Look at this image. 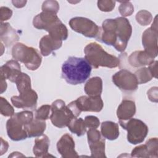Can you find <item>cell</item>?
Segmentation results:
<instances>
[{
    "mask_svg": "<svg viewBox=\"0 0 158 158\" xmlns=\"http://www.w3.org/2000/svg\"><path fill=\"white\" fill-rule=\"evenodd\" d=\"M91 66L82 57H69L62 66V75L67 83L78 85L84 83L89 77Z\"/></svg>",
    "mask_w": 158,
    "mask_h": 158,
    "instance_id": "cell-1",
    "label": "cell"
},
{
    "mask_svg": "<svg viewBox=\"0 0 158 158\" xmlns=\"http://www.w3.org/2000/svg\"><path fill=\"white\" fill-rule=\"evenodd\" d=\"M85 59L95 69L99 67L115 68L120 64L118 58L107 53L99 44L91 43L87 44L84 49Z\"/></svg>",
    "mask_w": 158,
    "mask_h": 158,
    "instance_id": "cell-2",
    "label": "cell"
},
{
    "mask_svg": "<svg viewBox=\"0 0 158 158\" xmlns=\"http://www.w3.org/2000/svg\"><path fill=\"white\" fill-rule=\"evenodd\" d=\"M33 120V112L24 110L14 114L6 123L8 136L13 141H20L28 137L25 126Z\"/></svg>",
    "mask_w": 158,
    "mask_h": 158,
    "instance_id": "cell-3",
    "label": "cell"
},
{
    "mask_svg": "<svg viewBox=\"0 0 158 158\" xmlns=\"http://www.w3.org/2000/svg\"><path fill=\"white\" fill-rule=\"evenodd\" d=\"M12 56L14 60L24 64L30 70L38 69L42 61V57L36 49L21 43H16L13 46Z\"/></svg>",
    "mask_w": 158,
    "mask_h": 158,
    "instance_id": "cell-4",
    "label": "cell"
},
{
    "mask_svg": "<svg viewBox=\"0 0 158 158\" xmlns=\"http://www.w3.org/2000/svg\"><path fill=\"white\" fill-rule=\"evenodd\" d=\"M119 123L127 131V140L132 144L141 143L148 135V127L141 120L131 118L127 120H119Z\"/></svg>",
    "mask_w": 158,
    "mask_h": 158,
    "instance_id": "cell-5",
    "label": "cell"
},
{
    "mask_svg": "<svg viewBox=\"0 0 158 158\" xmlns=\"http://www.w3.org/2000/svg\"><path fill=\"white\" fill-rule=\"evenodd\" d=\"M51 110V121L53 125L58 128L67 127L72 119L77 118L62 99L54 101L52 103Z\"/></svg>",
    "mask_w": 158,
    "mask_h": 158,
    "instance_id": "cell-6",
    "label": "cell"
},
{
    "mask_svg": "<svg viewBox=\"0 0 158 158\" xmlns=\"http://www.w3.org/2000/svg\"><path fill=\"white\" fill-rule=\"evenodd\" d=\"M115 20L117 24L115 28L117 41L114 47L117 51L123 52L126 49L128 41L131 37L132 27L128 20L125 17H117Z\"/></svg>",
    "mask_w": 158,
    "mask_h": 158,
    "instance_id": "cell-7",
    "label": "cell"
},
{
    "mask_svg": "<svg viewBox=\"0 0 158 158\" xmlns=\"http://www.w3.org/2000/svg\"><path fill=\"white\" fill-rule=\"evenodd\" d=\"M69 25L73 31L88 38H97L100 30V27L93 21L82 17L71 19Z\"/></svg>",
    "mask_w": 158,
    "mask_h": 158,
    "instance_id": "cell-8",
    "label": "cell"
},
{
    "mask_svg": "<svg viewBox=\"0 0 158 158\" xmlns=\"http://www.w3.org/2000/svg\"><path fill=\"white\" fill-rule=\"evenodd\" d=\"M112 81L125 92H134L138 89V83L135 75L126 69L116 72L112 76Z\"/></svg>",
    "mask_w": 158,
    "mask_h": 158,
    "instance_id": "cell-9",
    "label": "cell"
},
{
    "mask_svg": "<svg viewBox=\"0 0 158 158\" xmlns=\"http://www.w3.org/2000/svg\"><path fill=\"white\" fill-rule=\"evenodd\" d=\"M157 16L151 27L147 28L142 35V44L146 51L154 59L157 56Z\"/></svg>",
    "mask_w": 158,
    "mask_h": 158,
    "instance_id": "cell-10",
    "label": "cell"
},
{
    "mask_svg": "<svg viewBox=\"0 0 158 158\" xmlns=\"http://www.w3.org/2000/svg\"><path fill=\"white\" fill-rule=\"evenodd\" d=\"M19 96H14L11 98V102L14 106L23 109L34 110L36 107L38 94L31 88L22 89Z\"/></svg>",
    "mask_w": 158,
    "mask_h": 158,
    "instance_id": "cell-11",
    "label": "cell"
},
{
    "mask_svg": "<svg viewBox=\"0 0 158 158\" xmlns=\"http://www.w3.org/2000/svg\"><path fill=\"white\" fill-rule=\"evenodd\" d=\"M87 138L91 151V157H106L105 154V139L97 129L90 128L87 131Z\"/></svg>",
    "mask_w": 158,
    "mask_h": 158,
    "instance_id": "cell-12",
    "label": "cell"
},
{
    "mask_svg": "<svg viewBox=\"0 0 158 158\" xmlns=\"http://www.w3.org/2000/svg\"><path fill=\"white\" fill-rule=\"evenodd\" d=\"M79 110L82 112H100L103 108V101L101 96L90 97L82 96L75 100Z\"/></svg>",
    "mask_w": 158,
    "mask_h": 158,
    "instance_id": "cell-13",
    "label": "cell"
},
{
    "mask_svg": "<svg viewBox=\"0 0 158 158\" xmlns=\"http://www.w3.org/2000/svg\"><path fill=\"white\" fill-rule=\"evenodd\" d=\"M57 149L63 158L78 157L77 152L75 150V142L72 136L69 134H64L57 143Z\"/></svg>",
    "mask_w": 158,
    "mask_h": 158,
    "instance_id": "cell-14",
    "label": "cell"
},
{
    "mask_svg": "<svg viewBox=\"0 0 158 158\" xmlns=\"http://www.w3.org/2000/svg\"><path fill=\"white\" fill-rule=\"evenodd\" d=\"M59 20L60 19L56 13L50 11H42L34 17L33 25L37 29L47 31L48 28Z\"/></svg>",
    "mask_w": 158,
    "mask_h": 158,
    "instance_id": "cell-15",
    "label": "cell"
},
{
    "mask_svg": "<svg viewBox=\"0 0 158 158\" xmlns=\"http://www.w3.org/2000/svg\"><path fill=\"white\" fill-rule=\"evenodd\" d=\"M1 76L8 79L11 82L15 83L17 77L22 73L20 65L15 60L7 61L1 67Z\"/></svg>",
    "mask_w": 158,
    "mask_h": 158,
    "instance_id": "cell-16",
    "label": "cell"
},
{
    "mask_svg": "<svg viewBox=\"0 0 158 158\" xmlns=\"http://www.w3.org/2000/svg\"><path fill=\"white\" fill-rule=\"evenodd\" d=\"M62 44V41L57 40L48 35L42 37L40 41L39 47L41 54L43 56H48L53 51L59 49Z\"/></svg>",
    "mask_w": 158,
    "mask_h": 158,
    "instance_id": "cell-17",
    "label": "cell"
},
{
    "mask_svg": "<svg viewBox=\"0 0 158 158\" xmlns=\"http://www.w3.org/2000/svg\"><path fill=\"white\" fill-rule=\"evenodd\" d=\"M0 38L6 47L11 46L17 42L19 37L16 31L10 25L9 23H1Z\"/></svg>",
    "mask_w": 158,
    "mask_h": 158,
    "instance_id": "cell-18",
    "label": "cell"
},
{
    "mask_svg": "<svg viewBox=\"0 0 158 158\" xmlns=\"http://www.w3.org/2000/svg\"><path fill=\"white\" fill-rule=\"evenodd\" d=\"M135 113V102L128 99H123L117 110V116L119 120H127L131 118Z\"/></svg>",
    "mask_w": 158,
    "mask_h": 158,
    "instance_id": "cell-19",
    "label": "cell"
},
{
    "mask_svg": "<svg viewBox=\"0 0 158 158\" xmlns=\"http://www.w3.org/2000/svg\"><path fill=\"white\" fill-rule=\"evenodd\" d=\"M144 51H136L132 52L128 57L130 64L134 67L149 65L154 60Z\"/></svg>",
    "mask_w": 158,
    "mask_h": 158,
    "instance_id": "cell-20",
    "label": "cell"
},
{
    "mask_svg": "<svg viewBox=\"0 0 158 158\" xmlns=\"http://www.w3.org/2000/svg\"><path fill=\"white\" fill-rule=\"evenodd\" d=\"M49 145V139L46 135H42L40 137L36 138L33 148L34 155L37 157H46L52 156L48 154Z\"/></svg>",
    "mask_w": 158,
    "mask_h": 158,
    "instance_id": "cell-21",
    "label": "cell"
},
{
    "mask_svg": "<svg viewBox=\"0 0 158 158\" xmlns=\"http://www.w3.org/2000/svg\"><path fill=\"white\" fill-rule=\"evenodd\" d=\"M85 92L90 97L101 96L102 91V80L99 77L90 78L85 85Z\"/></svg>",
    "mask_w": 158,
    "mask_h": 158,
    "instance_id": "cell-22",
    "label": "cell"
},
{
    "mask_svg": "<svg viewBox=\"0 0 158 158\" xmlns=\"http://www.w3.org/2000/svg\"><path fill=\"white\" fill-rule=\"evenodd\" d=\"M46 124L45 120H41L37 118L33 119L30 123L25 126L28 137L40 136L46 130Z\"/></svg>",
    "mask_w": 158,
    "mask_h": 158,
    "instance_id": "cell-23",
    "label": "cell"
},
{
    "mask_svg": "<svg viewBox=\"0 0 158 158\" xmlns=\"http://www.w3.org/2000/svg\"><path fill=\"white\" fill-rule=\"evenodd\" d=\"M101 133L104 138L115 140L119 136V128L117 123L111 121H105L101 123Z\"/></svg>",
    "mask_w": 158,
    "mask_h": 158,
    "instance_id": "cell-24",
    "label": "cell"
},
{
    "mask_svg": "<svg viewBox=\"0 0 158 158\" xmlns=\"http://www.w3.org/2000/svg\"><path fill=\"white\" fill-rule=\"evenodd\" d=\"M69 130L78 136L83 135L86 131V127L82 118H75L71 120L67 126Z\"/></svg>",
    "mask_w": 158,
    "mask_h": 158,
    "instance_id": "cell-25",
    "label": "cell"
},
{
    "mask_svg": "<svg viewBox=\"0 0 158 158\" xmlns=\"http://www.w3.org/2000/svg\"><path fill=\"white\" fill-rule=\"evenodd\" d=\"M137 78L138 84H144L151 80L152 75L149 68L143 67L135 72L134 73Z\"/></svg>",
    "mask_w": 158,
    "mask_h": 158,
    "instance_id": "cell-26",
    "label": "cell"
},
{
    "mask_svg": "<svg viewBox=\"0 0 158 158\" xmlns=\"http://www.w3.org/2000/svg\"><path fill=\"white\" fill-rule=\"evenodd\" d=\"M136 20L137 22L141 25L146 26L151 22L152 20V16L149 11L146 10H141L136 14Z\"/></svg>",
    "mask_w": 158,
    "mask_h": 158,
    "instance_id": "cell-27",
    "label": "cell"
},
{
    "mask_svg": "<svg viewBox=\"0 0 158 158\" xmlns=\"http://www.w3.org/2000/svg\"><path fill=\"white\" fill-rule=\"evenodd\" d=\"M1 114L5 117L12 116L14 114V109L9 102L4 98H0Z\"/></svg>",
    "mask_w": 158,
    "mask_h": 158,
    "instance_id": "cell-28",
    "label": "cell"
},
{
    "mask_svg": "<svg viewBox=\"0 0 158 158\" xmlns=\"http://www.w3.org/2000/svg\"><path fill=\"white\" fill-rule=\"evenodd\" d=\"M148 147L149 157L157 158L158 157V140L157 138H151L145 143Z\"/></svg>",
    "mask_w": 158,
    "mask_h": 158,
    "instance_id": "cell-29",
    "label": "cell"
},
{
    "mask_svg": "<svg viewBox=\"0 0 158 158\" xmlns=\"http://www.w3.org/2000/svg\"><path fill=\"white\" fill-rule=\"evenodd\" d=\"M131 156L133 157H150L146 144H141L135 147L131 152Z\"/></svg>",
    "mask_w": 158,
    "mask_h": 158,
    "instance_id": "cell-30",
    "label": "cell"
},
{
    "mask_svg": "<svg viewBox=\"0 0 158 158\" xmlns=\"http://www.w3.org/2000/svg\"><path fill=\"white\" fill-rule=\"evenodd\" d=\"M51 106L45 104L41 106L35 112V118L46 120L49 117V112L51 110Z\"/></svg>",
    "mask_w": 158,
    "mask_h": 158,
    "instance_id": "cell-31",
    "label": "cell"
},
{
    "mask_svg": "<svg viewBox=\"0 0 158 158\" xmlns=\"http://www.w3.org/2000/svg\"><path fill=\"white\" fill-rule=\"evenodd\" d=\"M118 11L122 16L127 17L133 14L134 12V7L130 2H121V4L118 7Z\"/></svg>",
    "mask_w": 158,
    "mask_h": 158,
    "instance_id": "cell-32",
    "label": "cell"
},
{
    "mask_svg": "<svg viewBox=\"0 0 158 158\" xmlns=\"http://www.w3.org/2000/svg\"><path fill=\"white\" fill-rule=\"evenodd\" d=\"M98 7L102 12H110L115 6V1L110 0H100L97 2Z\"/></svg>",
    "mask_w": 158,
    "mask_h": 158,
    "instance_id": "cell-33",
    "label": "cell"
},
{
    "mask_svg": "<svg viewBox=\"0 0 158 158\" xmlns=\"http://www.w3.org/2000/svg\"><path fill=\"white\" fill-rule=\"evenodd\" d=\"M59 9V5L56 1H45L42 5L43 11H50L55 13H57Z\"/></svg>",
    "mask_w": 158,
    "mask_h": 158,
    "instance_id": "cell-34",
    "label": "cell"
},
{
    "mask_svg": "<svg viewBox=\"0 0 158 158\" xmlns=\"http://www.w3.org/2000/svg\"><path fill=\"white\" fill-rule=\"evenodd\" d=\"M85 125L86 128H94L96 129L100 125V122L99 118L93 115H88L85 117L84 120Z\"/></svg>",
    "mask_w": 158,
    "mask_h": 158,
    "instance_id": "cell-35",
    "label": "cell"
},
{
    "mask_svg": "<svg viewBox=\"0 0 158 158\" xmlns=\"http://www.w3.org/2000/svg\"><path fill=\"white\" fill-rule=\"evenodd\" d=\"M12 15V11L10 9L7 7H1L0 9V16H1V21L2 22L3 21L9 20Z\"/></svg>",
    "mask_w": 158,
    "mask_h": 158,
    "instance_id": "cell-36",
    "label": "cell"
},
{
    "mask_svg": "<svg viewBox=\"0 0 158 158\" xmlns=\"http://www.w3.org/2000/svg\"><path fill=\"white\" fill-rule=\"evenodd\" d=\"M148 96L150 101L157 102V87H152L148 91Z\"/></svg>",
    "mask_w": 158,
    "mask_h": 158,
    "instance_id": "cell-37",
    "label": "cell"
},
{
    "mask_svg": "<svg viewBox=\"0 0 158 158\" xmlns=\"http://www.w3.org/2000/svg\"><path fill=\"white\" fill-rule=\"evenodd\" d=\"M67 107L70 109V110L72 112V113L73 114V115H75V117H78L80 114H81V111L79 110L78 107H77V105L75 102V101H72L70 103H69L67 105Z\"/></svg>",
    "mask_w": 158,
    "mask_h": 158,
    "instance_id": "cell-38",
    "label": "cell"
},
{
    "mask_svg": "<svg viewBox=\"0 0 158 158\" xmlns=\"http://www.w3.org/2000/svg\"><path fill=\"white\" fill-rule=\"evenodd\" d=\"M149 69L152 75V77L157 78V61H154L149 65Z\"/></svg>",
    "mask_w": 158,
    "mask_h": 158,
    "instance_id": "cell-39",
    "label": "cell"
},
{
    "mask_svg": "<svg viewBox=\"0 0 158 158\" xmlns=\"http://www.w3.org/2000/svg\"><path fill=\"white\" fill-rule=\"evenodd\" d=\"M1 155H2L5 153L8 149L9 144L6 141H4L2 138H1Z\"/></svg>",
    "mask_w": 158,
    "mask_h": 158,
    "instance_id": "cell-40",
    "label": "cell"
},
{
    "mask_svg": "<svg viewBox=\"0 0 158 158\" xmlns=\"http://www.w3.org/2000/svg\"><path fill=\"white\" fill-rule=\"evenodd\" d=\"M7 88V83L6 81V78L1 76V93H2L6 91Z\"/></svg>",
    "mask_w": 158,
    "mask_h": 158,
    "instance_id": "cell-41",
    "label": "cell"
},
{
    "mask_svg": "<svg viewBox=\"0 0 158 158\" xmlns=\"http://www.w3.org/2000/svg\"><path fill=\"white\" fill-rule=\"evenodd\" d=\"M26 2H27V1H12V3H13V4H14V6H15V7H18V8H20V7H23L25 5V4H26Z\"/></svg>",
    "mask_w": 158,
    "mask_h": 158,
    "instance_id": "cell-42",
    "label": "cell"
}]
</instances>
